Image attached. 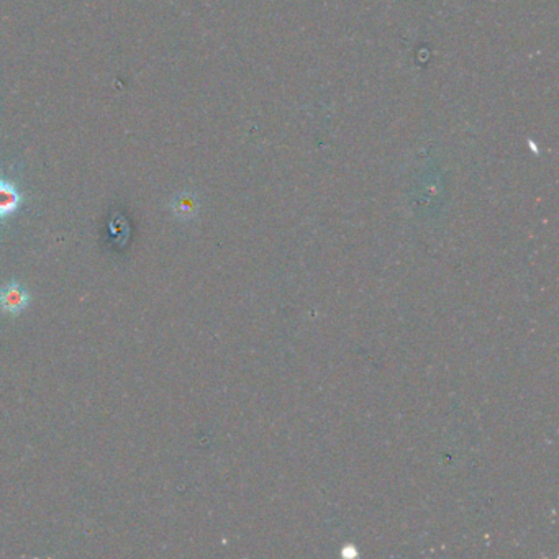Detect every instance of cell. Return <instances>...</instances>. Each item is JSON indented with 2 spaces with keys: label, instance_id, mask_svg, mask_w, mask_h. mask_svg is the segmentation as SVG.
Instances as JSON below:
<instances>
[{
  "label": "cell",
  "instance_id": "1",
  "mask_svg": "<svg viewBox=\"0 0 559 559\" xmlns=\"http://www.w3.org/2000/svg\"><path fill=\"white\" fill-rule=\"evenodd\" d=\"M28 302H30V295L20 284H7L6 288L0 290V308L3 312L10 313V315H17V313L23 312Z\"/></svg>",
  "mask_w": 559,
  "mask_h": 559
},
{
  "label": "cell",
  "instance_id": "2",
  "mask_svg": "<svg viewBox=\"0 0 559 559\" xmlns=\"http://www.w3.org/2000/svg\"><path fill=\"white\" fill-rule=\"evenodd\" d=\"M22 205V194L12 182L0 179V218L10 217Z\"/></svg>",
  "mask_w": 559,
  "mask_h": 559
}]
</instances>
